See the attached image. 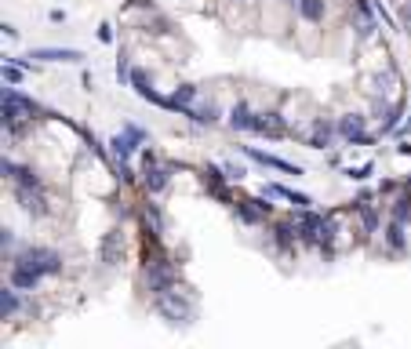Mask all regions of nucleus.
<instances>
[{"label":"nucleus","instance_id":"f257e3e1","mask_svg":"<svg viewBox=\"0 0 411 349\" xmlns=\"http://www.w3.org/2000/svg\"><path fill=\"white\" fill-rule=\"evenodd\" d=\"M4 171H8L11 182H15L19 200L25 204V208H30V211H41V178H36L33 167H15L11 160H4Z\"/></svg>","mask_w":411,"mask_h":349},{"label":"nucleus","instance_id":"f03ea898","mask_svg":"<svg viewBox=\"0 0 411 349\" xmlns=\"http://www.w3.org/2000/svg\"><path fill=\"white\" fill-rule=\"evenodd\" d=\"M157 309H160L168 320H178V324H186V320H189V302H186V295L178 291V288L160 291V295H157Z\"/></svg>","mask_w":411,"mask_h":349},{"label":"nucleus","instance_id":"7ed1b4c3","mask_svg":"<svg viewBox=\"0 0 411 349\" xmlns=\"http://www.w3.org/2000/svg\"><path fill=\"white\" fill-rule=\"evenodd\" d=\"M15 262H25V266H33L36 273H59L62 269V258H59V251H48V248H30V251H22Z\"/></svg>","mask_w":411,"mask_h":349},{"label":"nucleus","instance_id":"20e7f679","mask_svg":"<svg viewBox=\"0 0 411 349\" xmlns=\"http://www.w3.org/2000/svg\"><path fill=\"white\" fill-rule=\"evenodd\" d=\"M36 113V106L25 95H19L15 92V84H8L4 87V124H15V116L19 120H25V116H33Z\"/></svg>","mask_w":411,"mask_h":349},{"label":"nucleus","instance_id":"39448f33","mask_svg":"<svg viewBox=\"0 0 411 349\" xmlns=\"http://www.w3.org/2000/svg\"><path fill=\"white\" fill-rule=\"evenodd\" d=\"M175 269L168 266V262H164V258H160V262H149V269H146V284H149V291H168V288H175Z\"/></svg>","mask_w":411,"mask_h":349},{"label":"nucleus","instance_id":"423d86ee","mask_svg":"<svg viewBox=\"0 0 411 349\" xmlns=\"http://www.w3.org/2000/svg\"><path fill=\"white\" fill-rule=\"evenodd\" d=\"M335 131H339L342 138H350L353 146H371V138L364 135V116H357V113L342 116V120L335 124Z\"/></svg>","mask_w":411,"mask_h":349},{"label":"nucleus","instance_id":"0eeeda50","mask_svg":"<svg viewBox=\"0 0 411 349\" xmlns=\"http://www.w3.org/2000/svg\"><path fill=\"white\" fill-rule=\"evenodd\" d=\"M120 258H124V233L109 229L106 237H102V262H106V266H120Z\"/></svg>","mask_w":411,"mask_h":349},{"label":"nucleus","instance_id":"6e6552de","mask_svg":"<svg viewBox=\"0 0 411 349\" xmlns=\"http://www.w3.org/2000/svg\"><path fill=\"white\" fill-rule=\"evenodd\" d=\"M244 153H248L251 160H259L266 167H273V171H284V175H302V167L299 164H291V160H280V157H269V153L262 149H251V146H244Z\"/></svg>","mask_w":411,"mask_h":349},{"label":"nucleus","instance_id":"1a4fd4ad","mask_svg":"<svg viewBox=\"0 0 411 349\" xmlns=\"http://www.w3.org/2000/svg\"><path fill=\"white\" fill-rule=\"evenodd\" d=\"M266 197H280V200H291L295 208H313V197H306V193L291 189V186H280V182H269V186H266Z\"/></svg>","mask_w":411,"mask_h":349},{"label":"nucleus","instance_id":"9d476101","mask_svg":"<svg viewBox=\"0 0 411 349\" xmlns=\"http://www.w3.org/2000/svg\"><path fill=\"white\" fill-rule=\"evenodd\" d=\"M30 59H41V62H81L84 55L73 47H36L30 51Z\"/></svg>","mask_w":411,"mask_h":349},{"label":"nucleus","instance_id":"9b49d317","mask_svg":"<svg viewBox=\"0 0 411 349\" xmlns=\"http://www.w3.org/2000/svg\"><path fill=\"white\" fill-rule=\"evenodd\" d=\"M131 87H135V92H138V95H143L146 102H153V106H164V109H168V98H164V95H157V92H153L149 76H146L143 70H135V73H131Z\"/></svg>","mask_w":411,"mask_h":349},{"label":"nucleus","instance_id":"f8f14e48","mask_svg":"<svg viewBox=\"0 0 411 349\" xmlns=\"http://www.w3.org/2000/svg\"><path fill=\"white\" fill-rule=\"evenodd\" d=\"M41 277H44V273H36V269L25 266V262H15V269H11V284H15L19 291L36 288V284H41Z\"/></svg>","mask_w":411,"mask_h":349},{"label":"nucleus","instance_id":"ddd939ff","mask_svg":"<svg viewBox=\"0 0 411 349\" xmlns=\"http://www.w3.org/2000/svg\"><path fill=\"white\" fill-rule=\"evenodd\" d=\"M146 189L149 193H164V186H168V178H171V171L168 167H157V164H149V157H146Z\"/></svg>","mask_w":411,"mask_h":349},{"label":"nucleus","instance_id":"4468645a","mask_svg":"<svg viewBox=\"0 0 411 349\" xmlns=\"http://www.w3.org/2000/svg\"><path fill=\"white\" fill-rule=\"evenodd\" d=\"M109 149H113V157H117V160H120V175H124V178H131V171H127V157H131L135 142H131V138H127V135H117V138H113V142H109Z\"/></svg>","mask_w":411,"mask_h":349},{"label":"nucleus","instance_id":"2eb2a0df","mask_svg":"<svg viewBox=\"0 0 411 349\" xmlns=\"http://www.w3.org/2000/svg\"><path fill=\"white\" fill-rule=\"evenodd\" d=\"M255 131H262L269 138H280L284 135V120H280V113H262V116H255Z\"/></svg>","mask_w":411,"mask_h":349},{"label":"nucleus","instance_id":"dca6fc26","mask_svg":"<svg viewBox=\"0 0 411 349\" xmlns=\"http://www.w3.org/2000/svg\"><path fill=\"white\" fill-rule=\"evenodd\" d=\"M229 124H233L237 131H255V113L244 106V102H237V106H233V116H229Z\"/></svg>","mask_w":411,"mask_h":349},{"label":"nucleus","instance_id":"f3484780","mask_svg":"<svg viewBox=\"0 0 411 349\" xmlns=\"http://www.w3.org/2000/svg\"><path fill=\"white\" fill-rule=\"evenodd\" d=\"M357 11H361V22H357V30L371 36V33L379 30V25H375V8H371L368 0H361V4H357Z\"/></svg>","mask_w":411,"mask_h":349},{"label":"nucleus","instance_id":"a211bd4d","mask_svg":"<svg viewBox=\"0 0 411 349\" xmlns=\"http://www.w3.org/2000/svg\"><path fill=\"white\" fill-rule=\"evenodd\" d=\"M193 98H197V87H193V84H182V87H178V92L168 98V109H186Z\"/></svg>","mask_w":411,"mask_h":349},{"label":"nucleus","instance_id":"6ab92c4d","mask_svg":"<svg viewBox=\"0 0 411 349\" xmlns=\"http://www.w3.org/2000/svg\"><path fill=\"white\" fill-rule=\"evenodd\" d=\"M331 131H335L331 124H317V127H313V135H310V146H313V149H324V146H328V138H331Z\"/></svg>","mask_w":411,"mask_h":349},{"label":"nucleus","instance_id":"aec40b11","mask_svg":"<svg viewBox=\"0 0 411 349\" xmlns=\"http://www.w3.org/2000/svg\"><path fill=\"white\" fill-rule=\"evenodd\" d=\"M0 309H4V317H15V309H22V299H15L11 288H4L0 291Z\"/></svg>","mask_w":411,"mask_h":349},{"label":"nucleus","instance_id":"412c9836","mask_svg":"<svg viewBox=\"0 0 411 349\" xmlns=\"http://www.w3.org/2000/svg\"><path fill=\"white\" fill-rule=\"evenodd\" d=\"M299 11L317 22V19H324V0H299Z\"/></svg>","mask_w":411,"mask_h":349},{"label":"nucleus","instance_id":"4be33fe9","mask_svg":"<svg viewBox=\"0 0 411 349\" xmlns=\"http://www.w3.org/2000/svg\"><path fill=\"white\" fill-rule=\"evenodd\" d=\"M361 211H364V229H368V233H375V229H379V215H375V208H371V204H361Z\"/></svg>","mask_w":411,"mask_h":349},{"label":"nucleus","instance_id":"5701e85b","mask_svg":"<svg viewBox=\"0 0 411 349\" xmlns=\"http://www.w3.org/2000/svg\"><path fill=\"white\" fill-rule=\"evenodd\" d=\"M390 244H393V248H404V222H397V218L390 226Z\"/></svg>","mask_w":411,"mask_h":349},{"label":"nucleus","instance_id":"b1692460","mask_svg":"<svg viewBox=\"0 0 411 349\" xmlns=\"http://www.w3.org/2000/svg\"><path fill=\"white\" fill-rule=\"evenodd\" d=\"M393 218H397V222H408V218H411V200H408V197L393 208Z\"/></svg>","mask_w":411,"mask_h":349},{"label":"nucleus","instance_id":"393cba45","mask_svg":"<svg viewBox=\"0 0 411 349\" xmlns=\"http://www.w3.org/2000/svg\"><path fill=\"white\" fill-rule=\"evenodd\" d=\"M4 84H22V73L15 70V62H8V66H4Z\"/></svg>","mask_w":411,"mask_h":349},{"label":"nucleus","instance_id":"a878e982","mask_svg":"<svg viewBox=\"0 0 411 349\" xmlns=\"http://www.w3.org/2000/svg\"><path fill=\"white\" fill-rule=\"evenodd\" d=\"M273 233H277V244H280V248H288V244H291V237H295V233H291V226H277Z\"/></svg>","mask_w":411,"mask_h":349},{"label":"nucleus","instance_id":"bb28decb","mask_svg":"<svg viewBox=\"0 0 411 349\" xmlns=\"http://www.w3.org/2000/svg\"><path fill=\"white\" fill-rule=\"evenodd\" d=\"M124 135L131 138L135 146H138V142H146V131H143V127H135V124H127V127H124Z\"/></svg>","mask_w":411,"mask_h":349},{"label":"nucleus","instance_id":"cd10ccee","mask_svg":"<svg viewBox=\"0 0 411 349\" xmlns=\"http://www.w3.org/2000/svg\"><path fill=\"white\" fill-rule=\"evenodd\" d=\"M371 171H375L371 164H364V167H353V171H350V178H357V182H364V178H371Z\"/></svg>","mask_w":411,"mask_h":349},{"label":"nucleus","instance_id":"c85d7f7f","mask_svg":"<svg viewBox=\"0 0 411 349\" xmlns=\"http://www.w3.org/2000/svg\"><path fill=\"white\" fill-rule=\"evenodd\" d=\"M98 41H102V44H109V41H113V25H109V22H102V25H98Z\"/></svg>","mask_w":411,"mask_h":349},{"label":"nucleus","instance_id":"c756f323","mask_svg":"<svg viewBox=\"0 0 411 349\" xmlns=\"http://www.w3.org/2000/svg\"><path fill=\"white\" fill-rule=\"evenodd\" d=\"M222 171H226L229 178H244V167H237V164H222Z\"/></svg>","mask_w":411,"mask_h":349},{"label":"nucleus","instance_id":"7c9ffc66","mask_svg":"<svg viewBox=\"0 0 411 349\" xmlns=\"http://www.w3.org/2000/svg\"><path fill=\"white\" fill-rule=\"evenodd\" d=\"M11 248H15V233L4 229V251H11Z\"/></svg>","mask_w":411,"mask_h":349},{"label":"nucleus","instance_id":"2f4dec72","mask_svg":"<svg viewBox=\"0 0 411 349\" xmlns=\"http://www.w3.org/2000/svg\"><path fill=\"white\" fill-rule=\"evenodd\" d=\"M401 19H404V22H408V25H411V0H408V4H404V8H401Z\"/></svg>","mask_w":411,"mask_h":349}]
</instances>
